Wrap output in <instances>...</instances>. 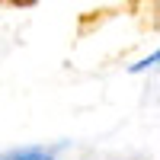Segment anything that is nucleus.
<instances>
[{
  "instance_id": "nucleus-2",
  "label": "nucleus",
  "mask_w": 160,
  "mask_h": 160,
  "mask_svg": "<svg viewBox=\"0 0 160 160\" xmlns=\"http://www.w3.org/2000/svg\"><path fill=\"white\" fill-rule=\"evenodd\" d=\"M16 160H51L48 154H42V151H29V154H19Z\"/></svg>"
},
{
  "instance_id": "nucleus-1",
  "label": "nucleus",
  "mask_w": 160,
  "mask_h": 160,
  "mask_svg": "<svg viewBox=\"0 0 160 160\" xmlns=\"http://www.w3.org/2000/svg\"><path fill=\"white\" fill-rule=\"evenodd\" d=\"M151 64H157V51L151 58H144V61H138V64H131V74H138V71H144V68H151Z\"/></svg>"
}]
</instances>
